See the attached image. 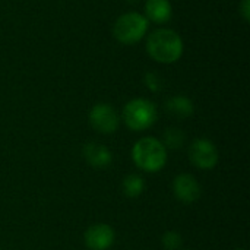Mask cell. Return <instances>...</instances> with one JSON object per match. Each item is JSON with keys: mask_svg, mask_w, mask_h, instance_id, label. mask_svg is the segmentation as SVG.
Here are the masks:
<instances>
[{"mask_svg": "<svg viewBox=\"0 0 250 250\" xmlns=\"http://www.w3.org/2000/svg\"><path fill=\"white\" fill-rule=\"evenodd\" d=\"M173 192L176 198L183 204H193L201 198L202 189L195 176L189 173H183L174 177Z\"/></svg>", "mask_w": 250, "mask_h": 250, "instance_id": "obj_8", "label": "cell"}, {"mask_svg": "<svg viewBox=\"0 0 250 250\" xmlns=\"http://www.w3.org/2000/svg\"><path fill=\"white\" fill-rule=\"evenodd\" d=\"M161 240H163V246L167 250H177L182 246V243H183L182 234L177 233V231H167V233H164Z\"/></svg>", "mask_w": 250, "mask_h": 250, "instance_id": "obj_14", "label": "cell"}, {"mask_svg": "<svg viewBox=\"0 0 250 250\" xmlns=\"http://www.w3.org/2000/svg\"><path fill=\"white\" fill-rule=\"evenodd\" d=\"M146 19L155 23H166L171 19L173 7L168 0H146L145 3Z\"/></svg>", "mask_w": 250, "mask_h": 250, "instance_id": "obj_10", "label": "cell"}, {"mask_svg": "<svg viewBox=\"0 0 250 250\" xmlns=\"http://www.w3.org/2000/svg\"><path fill=\"white\" fill-rule=\"evenodd\" d=\"M132 160L138 168L146 173H157L167 164V149L160 139L145 136L133 145Z\"/></svg>", "mask_w": 250, "mask_h": 250, "instance_id": "obj_2", "label": "cell"}, {"mask_svg": "<svg viewBox=\"0 0 250 250\" xmlns=\"http://www.w3.org/2000/svg\"><path fill=\"white\" fill-rule=\"evenodd\" d=\"M82 155L91 167L98 170H103L113 163V152L105 145L98 142L85 144L82 148Z\"/></svg>", "mask_w": 250, "mask_h": 250, "instance_id": "obj_9", "label": "cell"}, {"mask_svg": "<svg viewBox=\"0 0 250 250\" xmlns=\"http://www.w3.org/2000/svg\"><path fill=\"white\" fill-rule=\"evenodd\" d=\"M185 141H186V136H185V132L177 129V127H168L164 130L163 133V141L161 144L164 145L166 149H179L185 145Z\"/></svg>", "mask_w": 250, "mask_h": 250, "instance_id": "obj_13", "label": "cell"}, {"mask_svg": "<svg viewBox=\"0 0 250 250\" xmlns=\"http://www.w3.org/2000/svg\"><path fill=\"white\" fill-rule=\"evenodd\" d=\"M218 149L211 139L198 138L189 146V160L201 170H212L218 164Z\"/></svg>", "mask_w": 250, "mask_h": 250, "instance_id": "obj_5", "label": "cell"}, {"mask_svg": "<svg viewBox=\"0 0 250 250\" xmlns=\"http://www.w3.org/2000/svg\"><path fill=\"white\" fill-rule=\"evenodd\" d=\"M148 54L158 63L170 64L183 56V40L168 28L155 29L146 40Z\"/></svg>", "mask_w": 250, "mask_h": 250, "instance_id": "obj_1", "label": "cell"}, {"mask_svg": "<svg viewBox=\"0 0 250 250\" xmlns=\"http://www.w3.org/2000/svg\"><path fill=\"white\" fill-rule=\"evenodd\" d=\"M240 15L246 22L250 21V0H242L240 3Z\"/></svg>", "mask_w": 250, "mask_h": 250, "instance_id": "obj_16", "label": "cell"}, {"mask_svg": "<svg viewBox=\"0 0 250 250\" xmlns=\"http://www.w3.org/2000/svg\"><path fill=\"white\" fill-rule=\"evenodd\" d=\"M145 85L152 91V92H158L163 88V79L160 78V75L154 73V72H148L145 75Z\"/></svg>", "mask_w": 250, "mask_h": 250, "instance_id": "obj_15", "label": "cell"}, {"mask_svg": "<svg viewBox=\"0 0 250 250\" xmlns=\"http://www.w3.org/2000/svg\"><path fill=\"white\" fill-rule=\"evenodd\" d=\"M157 107L151 100L135 98L130 100L123 110V120L130 130L142 132L149 129L157 122Z\"/></svg>", "mask_w": 250, "mask_h": 250, "instance_id": "obj_3", "label": "cell"}, {"mask_svg": "<svg viewBox=\"0 0 250 250\" xmlns=\"http://www.w3.org/2000/svg\"><path fill=\"white\" fill-rule=\"evenodd\" d=\"M114 239H116L114 230L111 229V226L105 223H98L91 226L83 234L85 245L89 250L110 249L114 243Z\"/></svg>", "mask_w": 250, "mask_h": 250, "instance_id": "obj_7", "label": "cell"}, {"mask_svg": "<svg viewBox=\"0 0 250 250\" xmlns=\"http://www.w3.org/2000/svg\"><path fill=\"white\" fill-rule=\"evenodd\" d=\"M149 26V21L145 18V15H141L138 12H129L117 18L113 34L116 40L122 44H135L141 41Z\"/></svg>", "mask_w": 250, "mask_h": 250, "instance_id": "obj_4", "label": "cell"}, {"mask_svg": "<svg viewBox=\"0 0 250 250\" xmlns=\"http://www.w3.org/2000/svg\"><path fill=\"white\" fill-rule=\"evenodd\" d=\"M236 250H245V249H236Z\"/></svg>", "mask_w": 250, "mask_h": 250, "instance_id": "obj_17", "label": "cell"}, {"mask_svg": "<svg viewBox=\"0 0 250 250\" xmlns=\"http://www.w3.org/2000/svg\"><path fill=\"white\" fill-rule=\"evenodd\" d=\"M164 107H166L167 113H170L171 116L179 117V119H188L195 113L193 101L185 95H176V97L168 98L166 101Z\"/></svg>", "mask_w": 250, "mask_h": 250, "instance_id": "obj_11", "label": "cell"}, {"mask_svg": "<svg viewBox=\"0 0 250 250\" xmlns=\"http://www.w3.org/2000/svg\"><path fill=\"white\" fill-rule=\"evenodd\" d=\"M122 189H123V193L127 196V198H138L144 193L145 190V180L142 176L139 174H127L125 179H123V183H122Z\"/></svg>", "mask_w": 250, "mask_h": 250, "instance_id": "obj_12", "label": "cell"}, {"mask_svg": "<svg viewBox=\"0 0 250 250\" xmlns=\"http://www.w3.org/2000/svg\"><path fill=\"white\" fill-rule=\"evenodd\" d=\"M89 123L94 127V130L103 135H111L119 129L120 117L113 105L107 103H100L91 108Z\"/></svg>", "mask_w": 250, "mask_h": 250, "instance_id": "obj_6", "label": "cell"}]
</instances>
